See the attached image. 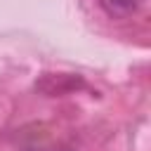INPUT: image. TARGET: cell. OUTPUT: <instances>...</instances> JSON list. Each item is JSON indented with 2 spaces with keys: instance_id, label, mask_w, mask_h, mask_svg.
I'll list each match as a JSON object with an SVG mask.
<instances>
[{
  "instance_id": "cell-1",
  "label": "cell",
  "mask_w": 151,
  "mask_h": 151,
  "mask_svg": "<svg viewBox=\"0 0 151 151\" xmlns=\"http://www.w3.org/2000/svg\"><path fill=\"white\" fill-rule=\"evenodd\" d=\"M99 5H101V9H104L109 17H113V19H125V17H130V14H134V12L139 9L142 0H99Z\"/></svg>"
}]
</instances>
